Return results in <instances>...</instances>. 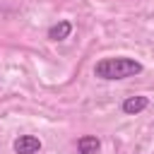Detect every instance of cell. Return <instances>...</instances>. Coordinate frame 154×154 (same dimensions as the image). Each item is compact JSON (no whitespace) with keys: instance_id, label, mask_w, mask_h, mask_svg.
<instances>
[{"instance_id":"obj_4","label":"cell","mask_w":154,"mask_h":154,"mask_svg":"<svg viewBox=\"0 0 154 154\" xmlns=\"http://www.w3.org/2000/svg\"><path fill=\"white\" fill-rule=\"evenodd\" d=\"M101 149V140L96 135H82L77 140V152L79 154H96Z\"/></svg>"},{"instance_id":"obj_3","label":"cell","mask_w":154,"mask_h":154,"mask_svg":"<svg viewBox=\"0 0 154 154\" xmlns=\"http://www.w3.org/2000/svg\"><path fill=\"white\" fill-rule=\"evenodd\" d=\"M147 106H149V99H147V96H128V99L120 103V111H123L125 116H137V113H142Z\"/></svg>"},{"instance_id":"obj_2","label":"cell","mask_w":154,"mask_h":154,"mask_svg":"<svg viewBox=\"0 0 154 154\" xmlns=\"http://www.w3.org/2000/svg\"><path fill=\"white\" fill-rule=\"evenodd\" d=\"M14 154H36L41 149V140L36 135H19L12 144Z\"/></svg>"},{"instance_id":"obj_5","label":"cell","mask_w":154,"mask_h":154,"mask_svg":"<svg viewBox=\"0 0 154 154\" xmlns=\"http://www.w3.org/2000/svg\"><path fill=\"white\" fill-rule=\"evenodd\" d=\"M70 34H72V22H67V19H60L58 24H53L48 29V38L51 41H65Z\"/></svg>"},{"instance_id":"obj_1","label":"cell","mask_w":154,"mask_h":154,"mask_svg":"<svg viewBox=\"0 0 154 154\" xmlns=\"http://www.w3.org/2000/svg\"><path fill=\"white\" fill-rule=\"evenodd\" d=\"M144 67L140 60L135 58H128V55H116V58H101L96 65H94V75L99 79H125V77H135L140 75Z\"/></svg>"}]
</instances>
